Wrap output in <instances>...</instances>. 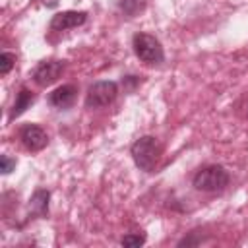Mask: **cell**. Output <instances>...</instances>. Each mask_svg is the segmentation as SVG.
Listing matches in <instances>:
<instances>
[{
	"instance_id": "cell-5",
	"label": "cell",
	"mask_w": 248,
	"mask_h": 248,
	"mask_svg": "<svg viewBox=\"0 0 248 248\" xmlns=\"http://www.w3.org/2000/svg\"><path fill=\"white\" fill-rule=\"evenodd\" d=\"M64 72V62L62 60H43L35 70H33V79L41 87L52 85L60 74Z\"/></svg>"
},
{
	"instance_id": "cell-13",
	"label": "cell",
	"mask_w": 248,
	"mask_h": 248,
	"mask_svg": "<svg viewBox=\"0 0 248 248\" xmlns=\"http://www.w3.org/2000/svg\"><path fill=\"white\" fill-rule=\"evenodd\" d=\"M14 64H16V56L12 52H2L0 54V74L2 76H6L14 68Z\"/></svg>"
},
{
	"instance_id": "cell-14",
	"label": "cell",
	"mask_w": 248,
	"mask_h": 248,
	"mask_svg": "<svg viewBox=\"0 0 248 248\" xmlns=\"http://www.w3.org/2000/svg\"><path fill=\"white\" fill-rule=\"evenodd\" d=\"M16 169V159H12L10 155H2L0 157V170L2 174H10Z\"/></svg>"
},
{
	"instance_id": "cell-4",
	"label": "cell",
	"mask_w": 248,
	"mask_h": 248,
	"mask_svg": "<svg viewBox=\"0 0 248 248\" xmlns=\"http://www.w3.org/2000/svg\"><path fill=\"white\" fill-rule=\"evenodd\" d=\"M118 95V85L114 81H97L87 89L85 107L87 108H101L110 105Z\"/></svg>"
},
{
	"instance_id": "cell-9",
	"label": "cell",
	"mask_w": 248,
	"mask_h": 248,
	"mask_svg": "<svg viewBox=\"0 0 248 248\" xmlns=\"http://www.w3.org/2000/svg\"><path fill=\"white\" fill-rule=\"evenodd\" d=\"M35 103V95L27 89V87H21L19 89V93L16 95V103H14V107H12V112H10V120H14V118H17V116H21L31 105Z\"/></svg>"
},
{
	"instance_id": "cell-6",
	"label": "cell",
	"mask_w": 248,
	"mask_h": 248,
	"mask_svg": "<svg viewBox=\"0 0 248 248\" xmlns=\"http://www.w3.org/2000/svg\"><path fill=\"white\" fill-rule=\"evenodd\" d=\"M19 140L25 145V149H29V151H41L48 143L46 132L37 124H25L19 130Z\"/></svg>"
},
{
	"instance_id": "cell-7",
	"label": "cell",
	"mask_w": 248,
	"mask_h": 248,
	"mask_svg": "<svg viewBox=\"0 0 248 248\" xmlns=\"http://www.w3.org/2000/svg\"><path fill=\"white\" fill-rule=\"evenodd\" d=\"M85 19H87V14H85V12H74V10L58 12V14L52 16V19H50V29H52V31H66V29L83 25Z\"/></svg>"
},
{
	"instance_id": "cell-2",
	"label": "cell",
	"mask_w": 248,
	"mask_h": 248,
	"mask_svg": "<svg viewBox=\"0 0 248 248\" xmlns=\"http://www.w3.org/2000/svg\"><path fill=\"white\" fill-rule=\"evenodd\" d=\"M194 188L202 192H219L229 184V172L221 165L203 167L194 174Z\"/></svg>"
},
{
	"instance_id": "cell-3",
	"label": "cell",
	"mask_w": 248,
	"mask_h": 248,
	"mask_svg": "<svg viewBox=\"0 0 248 248\" xmlns=\"http://www.w3.org/2000/svg\"><path fill=\"white\" fill-rule=\"evenodd\" d=\"M132 45H134L136 56L147 64H161L165 60L161 43L149 33H136L132 39Z\"/></svg>"
},
{
	"instance_id": "cell-8",
	"label": "cell",
	"mask_w": 248,
	"mask_h": 248,
	"mask_svg": "<svg viewBox=\"0 0 248 248\" xmlns=\"http://www.w3.org/2000/svg\"><path fill=\"white\" fill-rule=\"evenodd\" d=\"M76 97H78V87L68 83V85H62V87H56L48 95V103L56 108H70L74 105Z\"/></svg>"
},
{
	"instance_id": "cell-1",
	"label": "cell",
	"mask_w": 248,
	"mask_h": 248,
	"mask_svg": "<svg viewBox=\"0 0 248 248\" xmlns=\"http://www.w3.org/2000/svg\"><path fill=\"white\" fill-rule=\"evenodd\" d=\"M130 153H132V159L136 163V167L140 170H145V172H153L155 167L159 165V159L163 155V147L159 143L157 138L153 136H141L140 140H136L130 147Z\"/></svg>"
},
{
	"instance_id": "cell-11",
	"label": "cell",
	"mask_w": 248,
	"mask_h": 248,
	"mask_svg": "<svg viewBox=\"0 0 248 248\" xmlns=\"http://www.w3.org/2000/svg\"><path fill=\"white\" fill-rule=\"evenodd\" d=\"M147 8V0H120V12L128 17L140 16Z\"/></svg>"
},
{
	"instance_id": "cell-12",
	"label": "cell",
	"mask_w": 248,
	"mask_h": 248,
	"mask_svg": "<svg viewBox=\"0 0 248 248\" xmlns=\"http://www.w3.org/2000/svg\"><path fill=\"white\" fill-rule=\"evenodd\" d=\"M145 242V234H140V232H132V234H126V236H122V240H120V244L122 246H128V248H138V246H141Z\"/></svg>"
},
{
	"instance_id": "cell-10",
	"label": "cell",
	"mask_w": 248,
	"mask_h": 248,
	"mask_svg": "<svg viewBox=\"0 0 248 248\" xmlns=\"http://www.w3.org/2000/svg\"><path fill=\"white\" fill-rule=\"evenodd\" d=\"M48 198H50V194H48L46 190H43V188L35 190V194H33L31 200H29L31 211L37 213L39 217H45V215L48 213Z\"/></svg>"
}]
</instances>
